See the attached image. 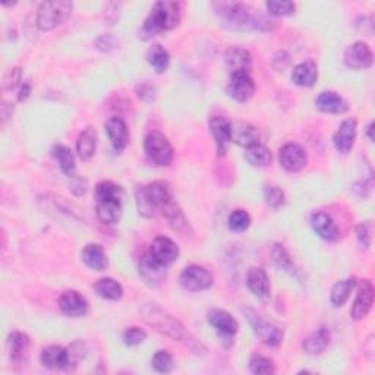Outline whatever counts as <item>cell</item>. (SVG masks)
<instances>
[{
	"instance_id": "obj_1",
	"label": "cell",
	"mask_w": 375,
	"mask_h": 375,
	"mask_svg": "<svg viewBox=\"0 0 375 375\" xmlns=\"http://www.w3.org/2000/svg\"><path fill=\"white\" fill-rule=\"evenodd\" d=\"M141 315L147 324L151 326L156 331L162 333L163 336L175 342H182L186 346H190L192 351L204 349V346L192 338V334L185 328L176 317L169 314L157 303H145L141 310Z\"/></svg>"
},
{
	"instance_id": "obj_2",
	"label": "cell",
	"mask_w": 375,
	"mask_h": 375,
	"mask_svg": "<svg viewBox=\"0 0 375 375\" xmlns=\"http://www.w3.org/2000/svg\"><path fill=\"white\" fill-rule=\"evenodd\" d=\"M217 13L226 25L235 30H272V22L245 3H219Z\"/></svg>"
},
{
	"instance_id": "obj_3",
	"label": "cell",
	"mask_w": 375,
	"mask_h": 375,
	"mask_svg": "<svg viewBox=\"0 0 375 375\" xmlns=\"http://www.w3.org/2000/svg\"><path fill=\"white\" fill-rule=\"evenodd\" d=\"M173 201L172 186L165 181H156L137 191L135 203L140 216L151 219L162 214L163 208Z\"/></svg>"
},
{
	"instance_id": "obj_4",
	"label": "cell",
	"mask_w": 375,
	"mask_h": 375,
	"mask_svg": "<svg viewBox=\"0 0 375 375\" xmlns=\"http://www.w3.org/2000/svg\"><path fill=\"white\" fill-rule=\"evenodd\" d=\"M181 22V6L172 0H160L147 15L142 24V35L154 37L158 33L176 28Z\"/></svg>"
},
{
	"instance_id": "obj_5",
	"label": "cell",
	"mask_w": 375,
	"mask_h": 375,
	"mask_svg": "<svg viewBox=\"0 0 375 375\" xmlns=\"http://www.w3.org/2000/svg\"><path fill=\"white\" fill-rule=\"evenodd\" d=\"M74 3L68 0L43 2L37 10V26L42 31H51L72 15Z\"/></svg>"
},
{
	"instance_id": "obj_6",
	"label": "cell",
	"mask_w": 375,
	"mask_h": 375,
	"mask_svg": "<svg viewBox=\"0 0 375 375\" xmlns=\"http://www.w3.org/2000/svg\"><path fill=\"white\" fill-rule=\"evenodd\" d=\"M144 151L156 166L166 167L173 162V147L162 132L153 131L144 140Z\"/></svg>"
},
{
	"instance_id": "obj_7",
	"label": "cell",
	"mask_w": 375,
	"mask_h": 375,
	"mask_svg": "<svg viewBox=\"0 0 375 375\" xmlns=\"http://www.w3.org/2000/svg\"><path fill=\"white\" fill-rule=\"evenodd\" d=\"M245 315L249 321V324L253 330V333L257 334V338L267 346L270 347H277L283 342V331H281L277 326L265 321L262 317H260L256 311L247 310Z\"/></svg>"
},
{
	"instance_id": "obj_8",
	"label": "cell",
	"mask_w": 375,
	"mask_h": 375,
	"mask_svg": "<svg viewBox=\"0 0 375 375\" xmlns=\"http://www.w3.org/2000/svg\"><path fill=\"white\" fill-rule=\"evenodd\" d=\"M181 286L188 292H203L212 286L214 276L208 272L206 267L201 265H190L182 272L181 277Z\"/></svg>"
},
{
	"instance_id": "obj_9",
	"label": "cell",
	"mask_w": 375,
	"mask_h": 375,
	"mask_svg": "<svg viewBox=\"0 0 375 375\" xmlns=\"http://www.w3.org/2000/svg\"><path fill=\"white\" fill-rule=\"evenodd\" d=\"M208 324L216 330L223 343H233V338L238 333V321L224 310H211L207 315Z\"/></svg>"
},
{
	"instance_id": "obj_10",
	"label": "cell",
	"mask_w": 375,
	"mask_h": 375,
	"mask_svg": "<svg viewBox=\"0 0 375 375\" xmlns=\"http://www.w3.org/2000/svg\"><path fill=\"white\" fill-rule=\"evenodd\" d=\"M208 128L214 138V142H216L217 156H226L232 144V122L224 116H212L210 119Z\"/></svg>"
},
{
	"instance_id": "obj_11",
	"label": "cell",
	"mask_w": 375,
	"mask_h": 375,
	"mask_svg": "<svg viewBox=\"0 0 375 375\" xmlns=\"http://www.w3.org/2000/svg\"><path fill=\"white\" fill-rule=\"evenodd\" d=\"M278 160L281 167L290 173H294L301 172L306 166L308 154L301 144L288 142L280 149Z\"/></svg>"
},
{
	"instance_id": "obj_12",
	"label": "cell",
	"mask_w": 375,
	"mask_h": 375,
	"mask_svg": "<svg viewBox=\"0 0 375 375\" xmlns=\"http://www.w3.org/2000/svg\"><path fill=\"white\" fill-rule=\"evenodd\" d=\"M150 256L163 267L172 265L175 261H178L181 256V249L176 245V242L167 236H158L153 240V244L150 245Z\"/></svg>"
},
{
	"instance_id": "obj_13",
	"label": "cell",
	"mask_w": 375,
	"mask_h": 375,
	"mask_svg": "<svg viewBox=\"0 0 375 375\" xmlns=\"http://www.w3.org/2000/svg\"><path fill=\"white\" fill-rule=\"evenodd\" d=\"M138 273L147 286L158 288L166 278V267L158 264L150 256V252H147L138 262Z\"/></svg>"
},
{
	"instance_id": "obj_14",
	"label": "cell",
	"mask_w": 375,
	"mask_h": 375,
	"mask_svg": "<svg viewBox=\"0 0 375 375\" xmlns=\"http://www.w3.org/2000/svg\"><path fill=\"white\" fill-rule=\"evenodd\" d=\"M344 63L347 68L355 71L371 68L374 63V55L371 47L364 42H356L351 44L344 51Z\"/></svg>"
},
{
	"instance_id": "obj_15",
	"label": "cell",
	"mask_w": 375,
	"mask_h": 375,
	"mask_svg": "<svg viewBox=\"0 0 375 375\" xmlns=\"http://www.w3.org/2000/svg\"><path fill=\"white\" fill-rule=\"evenodd\" d=\"M31 340L22 331H12L8 338V355L10 362L24 365L28 362Z\"/></svg>"
},
{
	"instance_id": "obj_16",
	"label": "cell",
	"mask_w": 375,
	"mask_h": 375,
	"mask_svg": "<svg viewBox=\"0 0 375 375\" xmlns=\"http://www.w3.org/2000/svg\"><path fill=\"white\" fill-rule=\"evenodd\" d=\"M227 94L238 103H247L256 94V83L251 74H232Z\"/></svg>"
},
{
	"instance_id": "obj_17",
	"label": "cell",
	"mask_w": 375,
	"mask_h": 375,
	"mask_svg": "<svg viewBox=\"0 0 375 375\" xmlns=\"http://www.w3.org/2000/svg\"><path fill=\"white\" fill-rule=\"evenodd\" d=\"M356 133H358V120L353 117L344 119L340 124L339 129L334 132L333 135V144L336 147V150L342 154L349 153L355 145Z\"/></svg>"
},
{
	"instance_id": "obj_18",
	"label": "cell",
	"mask_w": 375,
	"mask_h": 375,
	"mask_svg": "<svg viewBox=\"0 0 375 375\" xmlns=\"http://www.w3.org/2000/svg\"><path fill=\"white\" fill-rule=\"evenodd\" d=\"M372 303H374V286L369 280H364L362 283H360L356 298L352 303L351 317L355 321L364 319L369 314Z\"/></svg>"
},
{
	"instance_id": "obj_19",
	"label": "cell",
	"mask_w": 375,
	"mask_h": 375,
	"mask_svg": "<svg viewBox=\"0 0 375 375\" xmlns=\"http://www.w3.org/2000/svg\"><path fill=\"white\" fill-rule=\"evenodd\" d=\"M59 308L65 315L71 318H79L88 312L90 305L81 293L76 290H68L62 293V297L59 298Z\"/></svg>"
},
{
	"instance_id": "obj_20",
	"label": "cell",
	"mask_w": 375,
	"mask_h": 375,
	"mask_svg": "<svg viewBox=\"0 0 375 375\" xmlns=\"http://www.w3.org/2000/svg\"><path fill=\"white\" fill-rule=\"evenodd\" d=\"M224 62H226L227 69L231 71V75L232 74H251L252 71L251 53L240 46H235L227 50L224 55Z\"/></svg>"
},
{
	"instance_id": "obj_21",
	"label": "cell",
	"mask_w": 375,
	"mask_h": 375,
	"mask_svg": "<svg viewBox=\"0 0 375 375\" xmlns=\"http://www.w3.org/2000/svg\"><path fill=\"white\" fill-rule=\"evenodd\" d=\"M247 286L251 290L253 297H257L261 301L270 298L272 286L267 273L261 267H251L247 273Z\"/></svg>"
},
{
	"instance_id": "obj_22",
	"label": "cell",
	"mask_w": 375,
	"mask_h": 375,
	"mask_svg": "<svg viewBox=\"0 0 375 375\" xmlns=\"http://www.w3.org/2000/svg\"><path fill=\"white\" fill-rule=\"evenodd\" d=\"M104 126H106L107 137H109L113 149L117 153L124 151L129 142V131H128L125 120L117 117V116H113L107 120Z\"/></svg>"
},
{
	"instance_id": "obj_23",
	"label": "cell",
	"mask_w": 375,
	"mask_h": 375,
	"mask_svg": "<svg viewBox=\"0 0 375 375\" xmlns=\"http://www.w3.org/2000/svg\"><path fill=\"white\" fill-rule=\"evenodd\" d=\"M318 79V66L314 59H306L298 63L292 72V83L298 87L311 88Z\"/></svg>"
},
{
	"instance_id": "obj_24",
	"label": "cell",
	"mask_w": 375,
	"mask_h": 375,
	"mask_svg": "<svg viewBox=\"0 0 375 375\" xmlns=\"http://www.w3.org/2000/svg\"><path fill=\"white\" fill-rule=\"evenodd\" d=\"M40 360H42L43 367L49 369H69V352L68 349H63L60 346L51 344L43 349L42 355H40Z\"/></svg>"
},
{
	"instance_id": "obj_25",
	"label": "cell",
	"mask_w": 375,
	"mask_h": 375,
	"mask_svg": "<svg viewBox=\"0 0 375 375\" xmlns=\"http://www.w3.org/2000/svg\"><path fill=\"white\" fill-rule=\"evenodd\" d=\"M317 109L330 113V115H343L349 109L347 101L340 96V94L334 91H323L319 92L315 99Z\"/></svg>"
},
{
	"instance_id": "obj_26",
	"label": "cell",
	"mask_w": 375,
	"mask_h": 375,
	"mask_svg": "<svg viewBox=\"0 0 375 375\" xmlns=\"http://www.w3.org/2000/svg\"><path fill=\"white\" fill-rule=\"evenodd\" d=\"M311 226H312V229L318 238L328 240V242H331V240H336L339 238L338 224L334 223L330 214H327L324 211H317L312 214Z\"/></svg>"
},
{
	"instance_id": "obj_27",
	"label": "cell",
	"mask_w": 375,
	"mask_h": 375,
	"mask_svg": "<svg viewBox=\"0 0 375 375\" xmlns=\"http://www.w3.org/2000/svg\"><path fill=\"white\" fill-rule=\"evenodd\" d=\"M124 201L120 199H97L96 214L103 224H116L122 217Z\"/></svg>"
},
{
	"instance_id": "obj_28",
	"label": "cell",
	"mask_w": 375,
	"mask_h": 375,
	"mask_svg": "<svg viewBox=\"0 0 375 375\" xmlns=\"http://www.w3.org/2000/svg\"><path fill=\"white\" fill-rule=\"evenodd\" d=\"M97 131L92 126L85 128L76 140V153L78 157L83 160V162H88V160L92 158V156L96 154L97 150Z\"/></svg>"
},
{
	"instance_id": "obj_29",
	"label": "cell",
	"mask_w": 375,
	"mask_h": 375,
	"mask_svg": "<svg viewBox=\"0 0 375 375\" xmlns=\"http://www.w3.org/2000/svg\"><path fill=\"white\" fill-rule=\"evenodd\" d=\"M330 344V330L327 327H319L312 331L302 342V349L308 355H321Z\"/></svg>"
},
{
	"instance_id": "obj_30",
	"label": "cell",
	"mask_w": 375,
	"mask_h": 375,
	"mask_svg": "<svg viewBox=\"0 0 375 375\" xmlns=\"http://www.w3.org/2000/svg\"><path fill=\"white\" fill-rule=\"evenodd\" d=\"M162 214H163L165 219L167 220L169 226L172 227L173 231L178 232L182 236H188L186 233L190 232V223H188V220L185 217V214L181 210V207L178 206V203H175V201H172V203H169L163 208Z\"/></svg>"
},
{
	"instance_id": "obj_31",
	"label": "cell",
	"mask_w": 375,
	"mask_h": 375,
	"mask_svg": "<svg viewBox=\"0 0 375 375\" xmlns=\"http://www.w3.org/2000/svg\"><path fill=\"white\" fill-rule=\"evenodd\" d=\"M83 262L91 270L103 272L107 267V257L100 244H88L81 252Z\"/></svg>"
},
{
	"instance_id": "obj_32",
	"label": "cell",
	"mask_w": 375,
	"mask_h": 375,
	"mask_svg": "<svg viewBox=\"0 0 375 375\" xmlns=\"http://www.w3.org/2000/svg\"><path fill=\"white\" fill-rule=\"evenodd\" d=\"M92 289L94 292H96L97 297L106 301H120L124 297L122 285L110 277H104V278L97 280L96 285L92 286Z\"/></svg>"
},
{
	"instance_id": "obj_33",
	"label": "cell",
	"mask_w": 375,
	"mask_h": 375,
	"mask_svg": "<svg viewBox=\"0 0 375 375\" xmlns=\"http://www.w3.org/2000/svg\"><path fill=\"white\" fill-rule=\"evenodd\" d=\"M232 142H236L238 145L248 149V147L260 142V133L249 124H232Z\"/></svg>"
},
{
	"instance_id": "obj_34",
	"label": "cell",
	"mask_w": 375,
	"mask_h": 375,
	"mask_svg": "<svg viewBox=\"0 0 375 375\" xmlns=\"http://www.w3.org/2000/svg\"><path fill=\"white\" fill-rule=\"evenodd\" d=\"M51 153L58 160L59 167H60L63 175L72 179L75 176V172H76V160H75V156L71 151V149H68L66 145L56 144L55 147H53Z\"/></svg>"
},
{
	"instance_id": "obj_35",
	"label": "cell",
	"mask_w": 375,
	"mask_h": 375,
	"mask_svg": "<svg viewBox=\"0 0 375 375\" xmlns=\"http://www.w3.org/2000/svg\"><path fill=\"white\" fill-rule=\"evenodd\" d=\"M355 288H356V278L355 277H349V278L338 281V283L333 286L331 293H330L331 305L334 308H342L347 301H349Z\"/></svg>"
},
{
	"instance_id": "obj_36",
	"label": "cell",
	"mask_w": 375,
	"mask_h": 375,
	"mask_svg": "<svg viewBox=\"0 0 375 375\" xmlns=\"http://www.w3.org/2000/svg\"><path fill=\"white\" fill-rule=\"evenodd\" d=\"M245 158H247V162L253 167H265L272 163L273 157H272L270 149H267V147L261 142H257L248 147L245 151Z\"/></svg>"
},
{
	"instance_id": "obj_37",
	"label": "cell",
	"mask_w": 375,
	"mask_h": 375,
	"mask_svg": "<svg viewBox=\"0 0 375 375\" xmlns=\"http://www.w3.org/2000/svg\"><path fill=\"white\" fill-rule=\"evenodd\" d=\"M147 62L150 63L156 72L163 74L170 65V55L162 44H153L150 50L147 51Z\"/></svg>"
},
{
	"instance_id": "obj_38",
	"label": "cell",
	"mask_w": 375,
	"mask_h": 375,
	"mask_svg": "<svg viewBox=\"0 0 375 375\" xmlns=\"http://www.w3.org/2000/svg\"><path fill=\"white\" fill-rule=\"evenodd\" d=\"M96 199H125L124 188L112 182V181H103L96 186Z\"/></svg>"
},
{
	"instance_id": "obj_39",
	"label": "cell",
	"mask_w": 375,
	"mask_h": 375,
	"mask_svg": "<svg viewBox=\"0 0 375 375\" xmlns=\"http://www.w3.org/2000/svg\"><path fill=\"white\" fill-rule=\"evenodd\" d=\"M227 226L232 232H245L249 229L251 226V216L247 210L238 208L229 214V219H227Z\"/></svg>"
},
{
	"instance_id": "obj_40",
	"label": "cell",
	"mask_w": 375,
	"mask_h": 375,
	"mask_svg": "<svg viewBox=\"0 0 375 375\" xmlns=\"http://www.w3.org/2000/svg\"><path fill=\"white\" fill-rule=\"evenodd\" d=\"M249 369L257 375H273L276 374V365L270 358L262 355H252L249 359Z\"/></svg>"
},
{
	"instance_id": "obj_41",
	"label": "cell",
	"mask_w": 375,
	"mask_h": 375,
	"mask_svg": "<svg viewBox=\"0 0 375 375\" xmlns=\"http://www.w3.org/2000/svg\"><path fill=\"white\" fill-rule=\"evenodd\" d=\"M264 199H265L267 206L277 210V208L285 206L286 195H285L283 190H281L280 186L269 185V186L264 188Z\"/></svg>"
},
{
	"instance_id": "obj_42",
	"label": "cell",
	"mask_w": 375,
	"mask_h": 375,
	"mask_svg": "<svg viewBox=\"0 0 375 375\" xmlns=\"http://www.w3.org/2000/svg\"><path fill=\"white\" fill-rule=\"evenodd\" d=\"M151 367L156 372L169 374L175 368V360L167 351H158L151 359Z\"/></svg>"
},
{
	"instance_id": "obj_43",
	"label": "cell",
	"mask_w": 375,
	"mask_h": 375,
	"mask_svg": "<svg viewBox=\"0 0 375 375\" xmlns=\"http://www.w3.org/2000/svg\"><path fill=\"white\" fill-rule=\"evenodd\" d=\"M267 10H269L270 15L274 17H290L294 13V6L293 2H289V0H269L265 3Z\"/></svg>"
},
{
	"instance_id": "obj_44",
	"label": "cell",
	"mask_w": 375,
	"mask_h": 375,
	"mask_svg": "<svg viewBox=\"0 0 375 375\" xmlns=\"http://www.w3.org/2000/svg\"><path fill=\"white\" fill-rule=\"evenodd\" d=\"M273 258H274V262L277 264L278 269L285 270L290 274H293V264H292V260L289 257L288 251L285 249L283 245H276L274 249H273Z\"/></svg>"
},
{
	"instance_id": "obj_45",
	"label": "cell",
	"mask_w": 375,
	"mask_h": 375,
	"mask_svg": "<svg viewBox=\"0 0 375 375\" xmlns=\"http://www.w3.org/2000/svg\"><path fill=\"white\" fill-rule=\"evenodd\" d=\"M147 340V333L140 327H129L124 333V343L129 347L140 346Z\"/></svg>"
},
{
	"instance_id": "obj_46",
	"label": "cell",
	"mask_w": 375,
	"mask_h": 375,
	"mask_svg": "<svg viewBox=\"0 0 375 375\" xmlns=\"http://www.w3.org/2000/svg\"><path fill=\"white\" fill-rule=\"evenodd\" d=\"M19 85H22V69L19 66L9 69L3 76V88L6 91L17 90Z\"/></svg>"
},
{
	"instance_id": "obj_47",
	"label": "cell",
	"mask_w": 375,
	"mask_h": 375,
	"mask_svg": "<svg viewBox=\"0 0 375 375\" xmlns=\"http://www.w3.org/2000/svg\"><path fill=\"white\" fill-rule=\"evenodd\" d=\"M356 235H358L359 242L362 244L365 248H369L371 239H372V224H371V222L359 223V226L356 227Z\"/></svg>"
},
{
	"instance_id": "obj_48",
	"label": "cell",
	"mask_w": 375,
	"mask_h": 375,
	"mask_svg": "<svg viewBox=\"0 0 375 375\" xmlns=\"http://www.w3.org/2000/svg\"><path fill=\"white\" fill-rule=\"evenodd\" d=\"M156 87L149 81H144L137 85V96L144 101H153L156 99Z\"/></svg>"
},
{
	"instance_id": "obj_49",
	"label": "cell",
	"mask_w": 375,
	"mask_h": 375,
	"mask_svg": "<svg viewBox=\"0 0 375 375\" xmlns=\"http://www.w3.org/2000/svg\"><path fill=\"white\" fill-rule=\"evenodd\" d=\"M69 190L74 195L81 197L88 191V182H87V179H83V178H72Z\"/></svg>"
},
{
	"instance_id": "obj_50",
	"label": "cell",
	"mask_w": 375,
	"mask_h": 375,
	"mask_svg": "<svg viewBox=\"0 0 375 375\" xmlns=\"http://www.w3.org/2000/svg\"><path fill=\"white\" fill-rule=\"evenodd\" d=\"M31 94V84L30 83H22L19 92H18V101H25L30 97Z\"/></svg>"
},
{
	"instance_id": "obj_51",
	"label": "cell",
	"mask_w": 375,
	"mask_h": 375,
	"mask_svg": "<svg viewBox=\"0 0 375 375\" xmlns=\"http://www.w3.org/2000/svg\"><path fill=\"white\" fill-rule=\"evenodd\" d=\"M12 112H13V106L10 103L3 101L2 103V124L3 125L6 124V120L12 116Z\"/></svg>"
},
{
	"instance_id": "obj_52",
	"label": "cell",
	"mask_w": 375,
	"mask_h": 375,
	"mask_svg": "<svg viewBox=\"0 0 375 375\" xmlns=\"http://www.w3.org/2000/svg\"><path fill=\"white\" fill-rule=\"evenodd\" d=\"M372 131H374V124H369V126L367 128V135H368L369 141H374V137H372Z\"/></svg>"
}]
</instances>
